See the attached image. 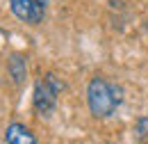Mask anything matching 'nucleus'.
Segmentation results:
<instances>
[{
  "label": "nucleus",
  "instance_id": "obj_1",
  "mask_svg": "<svg viewBox=\"0 0 148 144\" xmlns=\"http://www.w3.org/2000/svg\"><path fill=\"white\" fill-rule=\"evenodd\" d=\"M123 101V89L105 78H93L87 87V103L93 117H110Z\"/></svg>",
  "mask_w": 148,
  "mask_h": 144
},
{
  "label": "nucleus",
  "instance_id": "obj_2",
  "mask_svg": "<svg viewBox=\"0 0 148 144\" xmlns=\"http://www.w3.org/2000/svg\"><path fill=\"white\" fill-rule=\"evenodd\" d=\"M64 89V85L57 80L53 73H46L41 75L34 85V98H32V105L37 110L39 117H48L57 105V94Z\"/></svg>",
  "mask_w": 148,
  "mask_h": 144
},
{
  "label": "nucleus",
  "instance_id": "obj_3",
  "mask_svg": "<svg viewBox=\"0 0 148 144\" xmlns=\"http://www.w3.org/2000/svg\"><path fill=\"white\" fill-rule=\"evenodd\" d=\"M9 7L14 12V16L25 21L27 25H39L46 16L43 0H9Z\"/></svg>",
  "mask_w": 148,
  "mask_h": 144
},
{
  "label": "nucleus",
  "instance_id": "obj_4",
  "mask_svg": "<svg viewBox=\"0 0 148 144\" xmlns=\"http://www.w3.org/2000/svg\"><path fill=\"white\" fill-rule=\"evenodd\" d=\"M5 142L7 144H39L32 130L25 124H9L5 130Z\"/></svg>",
  "mask_w": 148,
  "mask_h": 144
},
{
  "label": "nucleus",
  "instance_id": "obj_5",
  "mask_svg": "<svg viewBox=\"0 0 148 144\" xmlns=\"http://www.w3.org/2000/svg\"><path fill=\"white\" fill-rule=\"evenodd\" d=\"M9 71L14 75V80L21 82L23 78H25V73H27V66H25V60L21 57V55H14L12 60H9Z\"/></svg>",
  "mask_w": 148,
  "mask_h": 144
},
{
  "label": "nucleus",
  "instance_id": "obj_6",
  "mask_svg": "<svg viewBox=\"0 0 148 144\" xmlns=\"http://www.w3.org/2000/svg\"><path fill=\"white\" fill-rule=\"evenodd\" d=\"M139 135H148V119H139Z\"/></svg>",
  "mask_w": 148,
  "mask_h": 144
}]
</instances>
